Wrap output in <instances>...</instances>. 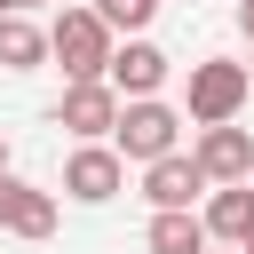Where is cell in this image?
<instances>
[{"label": "cell", "instance_id": "cell-1", "mask_svg": "<svg viewBox=\"0 0 254 254\" xmlns=\"http://www.w3.org/2000/svg\"><path fill=\"white\" fill-rule=\"evenodd\" d=\"M111 48H119V32H111L95 8H64V16L48 24V56L64 64V79H103V71H111Z\"/></svg>", "mask_w": 254, "mask_h": 254}, {"label": "cell", "instance_id": "cell-2", "mask_svg": "<svg viewBox=\"0 0 254 254\" xmlns=\"http://www.w3.org/2000/svg\"><path fill=\"white\" fill-rule=\"evenodd\" d=\"M183 119H190V111H175V103L143 95V103H127V111H119V127H111V151H119V159H135V167H159V159H175V143H183Z\"/></svg>", "mask_w": 254, "mask_h": 254}, {"label": "cell", "instance_id": "cell-3", "mask_svg": "<svg viewBox=\"0 0 254 254\" xmlns=\"http://www.w3.org/2000/svg\"><path fill=\"white\" fill-rule=\"evenodd\" d=\"M246 95H254V71H246V64H230V56L190 64V119H198V127H230Z\"/></svg>", "mask_w": 254, "mask_h": 254}, {"label": "cell", "instance_id": "cell-4", "mask_svg": "<svg viewBox=\"0 0 254 254\" xmlns=\"http://www.w3.org/2000/svg\"><path fill=\"white\" fill-rule=\"evenodd\" d=\"M119 111H127V95H119L111 79H71L64 103H56V127H71L79 143H103V135L119 127Z\"/></svg>", "mask_w": 254, "mask_h": 254}, {"label": "cell", "instance_id": "cell-5", "mask_svg": "<svg viewBox=\"0 0 254 254\" xmlns=\"http://www.w3.org/2000/svg\"><path fill=\"white\" fill-rule=\"evenodd\" d=\"M64 190H71L79 206H103V198L127 190V159H119L111 143H79V151L64 159Z\"/></svg>", "mask_w": 254, "mask_h": 254}, {"label": "cell", "instance_id": "cell-6", "mask_svg": "<svg viewBox=\"0 0 254 254\" xmlns=\"http://www.w3.org/2000/svg\"><path fill=\"white\" fill-rule=\"evenodd\" d=\"M214 183H206V167L198 159H159V167H143V198H151V214H190L198 198H206Z\"/></svg>", "mask_w": 254, "mask_h": 254}, {"label": "cell", "instance_id": "cell-7", "mask_svg": "<svg viewBox=\"0 0 254 254\" xmlns=\"http://www.w3.org/2000/svg\"><path fill=\"white\" fill-rule=\"evenodd\" d=\"M190 159L206 167V183H254V135L246 127H198Z\"/></svg>", "mask_w": 254, "mask_h": 254}, {"label": "cell", "instance_id": "cell-8", "mask_svg": "<svg viewBox=\"0 0 254 254\" xmlns=\"http://www.w3.org/2000/svg\"><path fill=\"white\" fill-rule=\"evenodd\" d=\"M0 230L8 238H48L56 230V198L24 175H0Z\"/></svg>", "mask_w": 254, "mask_h": 254}, {"label": "cell", "instance_id": "cell-9", "mask_svg": "<svg viewBox=\"0 0 254 254\" xmlns=\"http://www.w3.org/2000/svg\"><path fill=\"white\" fill-rule=\"evenodd\" d=\"M127 103H143V95H159L167 87V56L151 48V40H127V48H111V71H103Z\"/></svg>", "mask_w": 254, "mask_h": 254}, {"label": "cell", "instance_id": "cell-10", "mask_svg": "<svg viewBox=\"0 0 254 254\" xmlns=\"http://www.w3.org/2000/svg\"><path fill=\"white\" fill-rule=\"evenodd\" d=\"M206 238H230V246L254 238V183H214V198H206Z\"/></svg>", "mask_w": 254, "mask_h": 254}, {"label": "cell", "instance_id": "cell-11", "mask_svg": "<svg viewBox=\"0 0 254 254\" xmlns=\"http://www.w3.org/2000/svg\"><path fill=\"white\" fill-rule=\"evenodd\" d=\"M143 254H206V214H151Z\"/></svg>", "mask_w": 254, "mask_h": 254}, {"label": "cell", "instance_id": "cell-12", "mask_svg": "<svg viewBox=\"0 0 254 254\" xmlns=\"http://www.w3.org/2000/svg\"><path fill=\"white\" fill-rule=\"evenodd\" d=\"M48 64V32L32 16H0V71H32Z\"/></svg>", "mask_w": 254, "mask_h": 254}, {"label": "cell", "instance_id": "cell-13", "mask_svg": "<svg viewBox=\"0 0 254 254\" xmlns=\"http://www.w3.org/2000/svg\"><path fill=\"white\" fill-rule=\"evenodd\" d=\"M87 8H95L111 32H127V40H143V24L159 16V0H87Z\"/></svg>", "mask_w": 254, "mask_h": 254}, {"label": "cell", "instance_id": "cell-14", "mask_svg": "<svg viewBox=\"0 0 254 254\" xmlns=\"http://www.w3.org/2000/svg\"><path fill=\"white\" fill-rule=\"evenodd\" d=\"M238 32H246V40H254V0H238Z\"/></svg>", "mask_w": 254, "mask_h": 254}, {"label": "cell", "instance_id": "cell-15", "mask_svg": "<svg viewBox=\"0 0 254 254\" xmlns=\"http://www.w3.org/2000/svg\"><path fill=\"white\" fill-rule=\"evenodd\" d=\"M0 16H24V0H0Z\"/></svg>", "mask_w": 254, "mask_h": 254}, {"label": "cell", "instance_id": "cell-16", "mask_svg": "<svg viewBox=\"0 0 254 254\" xmlns=\"http://www.w3.org/2000/svg\"><path fill=\"white\" fill-rule=\"evenodd\" d=\"M0 175H8V135H0Z\"/></svg>", "mask_w": 254, "mask_h": 254}, {"label": "cell", "instance_id": "cell-17", "mask_svg": "<svg viewBox=\"0 0 254 254\" xmlns=\"http://www.w3.org/2000/svg\"><path fill=\"white\" fill-rule=\"evenodd\" d=\"M238 254H254V238H246V246H238Z\"/></svg>", "mask_w": 254, "mask_h": 254}, {"label": "cell", "instance_id": "cell-18", "mask_svg": "<svg viewBox=\"0 0 254 254\" xmlns=\"http://www.w3.org/2000/svg\"><path fill=\"white\" fill-rule=\"evenodd\" d=\"M24 8H40V0H24Z\"/></svg>", "mask_w": 254, "mask_h": 254}, {"label": "cell", "instance_id": "cell-19", "mask_svg": "<svg viewBox=\"0 0 254 254\" xmlns=\"http://www.w3.org/2000/svg\"><path fill=\"white\" fill-rule=\"evenodd\" d=\"M246 71H254V64H246Z\"/></svg>", "mask_w": 254, "mask_h": 254}]
</instances>
